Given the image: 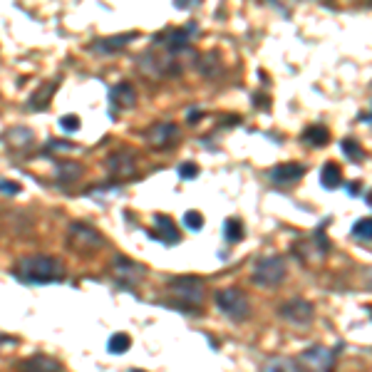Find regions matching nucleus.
Segmentation results:
<instances>
[{
	"mask_svg": "<svg viewBox=\"0 0 372 372\" xmlns=\"http://www.w3.org/2000/svg\"><path fill=\"white\" fill-rule=\"evenodd\" d=\"M281 316L286 318L288 323L305 325V323L313 320V316H316V308H313V303H308V300L295 298V300H288V303L281 305Z\"/></svg>",
	"mask_w": 372,
	"mask_h": 372,
	"instance_id": "10",
	"label": "nucleus"
},
{
	"mask_svg": "<svg viewBox=\"0 0 372 372\" xmlns=\"http://www.w3.org/2000/svg\"><path fill=\"white\" fill-rule=\"evenodd\" d=\"M367 206H370V209H372V192L367 194Z\"/></svg>",
	"mask_w": 372,
	"mask_h": 372,
	"instance_id": "31",
	"label": "nucleus"
},
{
	"mask_svg": "<svg viewBox=\"0 0 372 372\" xmlns=\"http://www.w3.org/2000/svg\"><path fill=\"white\" fill-rule=\"evenodd\" d=\"M352 236L362 241H372V219H360L352 226Z\"/></svg>",
	"mask_w": 372,
	"mask_h": 372,
	"instance_id": "23",
	"label": "nucleus"
},
{
	"mask_svg": "<svg viewBox=\"0 0 372 372\" xmlns=\"http://www.w3.org/2000/svg\"><path fill=\"white\" fill-rule=\"evenodd\" d=\"M130 345H132V338L127 333H114L112 338H109V343H107V350L112 352V355H124L127 350H130Z\"/></svg>",
	"mask_w": 372,
	"mask_h": 372,
	"instance_id": "20",
	"label": "nucleus"
},
{
	"mask_svg": "<svg viewBox=\"0 0 372 372\" xmlns=\"http://www.w3.org/2000/svg\"><path fill=\"white\" fill-rule=\"evenodd\" d=\"M137 35L134 33H124V35H112V38H102L97 40L95 45H92V50L100 52V55H114V52L124 50V45L127 42H132Z\"/></svg>",
	"mask_w": 372,
	"mask_h": 372,
	"instance_id": "14",
	"label": "nucleus"
},
{
	"mask_svg": "<svg viewBox=\"0 0 372 372\" xmlns=\"http://www.w3.org/2000/svg\"><path fill=\"white\" fill-rule=\"evenodd\" d=\"M65 243H68L70 251L77 256H95V254H100L102 246H104V236L97 231L95 226L75 221V224L68 228Z\"/></svg>",
	"mask_w": 372,
	"mask_h": 372,
	"instance_id": "2",
	"label": "nucleus"
},
{
	"mask_svg": "<svg viewBox=\"0 0 372 372\" xmlns=\"http://www.w3.org/2000/svg\"><path fill=\"white\" fill-rule=\"evenodd\" d=\"M343 154L350 162H362L365 159V152H362V147L355 139H343Z\"/></svg>",
	"mask_w": 372,
	"mask_h": 372,
	"instance_id": "22",
	"label": "nucleus"
},
{
	"mask_svg": "<svg viewBox=\"0 0 372 372\" xmlns=\"http://www.w3.org/2000/svg\"><path fill=\"white\" fill-rule=\"evenodd\" d=\"M109 102L114 109H132L137 104V90L130 82H119L109 90Z\"/></svg>",
	"mask_w": 372,
	"mask_h": 372,
	"instance_id": "11",
	"label": "nucleus"
},
{
	"mask_svg": "<svg viewBox=\"0 0 372 372\" xmlns=\"http://www.w3.org/2000/svg\"><path fill=\"white\" fill-rule=\"evenodd\" d=\"M79 174H82V169H79V164H62L60 171H57L60 181H72V179H77Z\"/></svg>",
	"mask_w": 372,
	"mask_h": 372,
	"instance_id": "24",
	"label": "nucleus"
},
{
	"mask_svg": "<svg viewBox=\"0 0 372 372\" xmlns=\"http://www.w3.org/2000/svg\"><path fill=\"white\" fill-rule=\"evenodd\" d=\"M196 119H201V112H196V109H192V112H189V122H196Z\"/></svg>",
	"mask_w": 372,
	"mask_h": 372,
	"instance_id": "29",
	"label": "nucleus"
},
{
	"mask_svg": "<svg viewBox=\"0 0 372 372\" xmlns=\"http://www.w3.org/2000/svg\"><path fill=\"white\" fill-rule=\"evenodd\" d=\"M112 273L117 276L119 283H124V286H137L141 278L147 276V268L141 263H137V261L127 258V256H117V258L112 261Z\"/></svg>",
	"mask_w": 372,
	"mask_h": 372,
	"instance_id": "7",
	"label": "nucleus"
},
{
	"mask_svg": "<svg viewBox=\"0 0 372 372\" xmlns=\"http://www.w3.org/2000/svg\"><path fill=\"white\" fill-rule=\"evenodd\" d=\"M179 176H181V179H186V181L194 179V176H199V166H196V164H192V162H184L179 166Z\"/></svg>",
	"mask_w": 372,
	"mask_h": 372,
	"instance_id": "27",
	"label": "nucleus"
},
{
	"mask_svg": "<svg viewBox=\"0 0 372 372\" xmlns=\"http://www.w3.org/2000/svg\"><path fill=\"white\" fill-rule=\"evenodd\" d=\"M286 261L281 256H263L256 261L254 265V283H258L261 288H276L278 283L286 278Z\"/></svg>",
	"mask_w": 372,
	"mask_h": 372,
	"instance_id": "5",
	"label": "nucleus"
},
{
	"mask_svg": "<svg viewBox=\"0 0 372 372\" xmlns=\"http://www.w3.org/2000/svg\"><path fill=\"white\" fill-rule=\"evenodd\" d=\"M303 174H305L303 164H278L276 169H271V179L276 181L278 186L293 184V181H298Z\"/></svg>",
	"mask_w": 372,
	"mask_h": 372,
	"instance_id": "15",
	"label": "nucleus"
},
{
	"mask_svg": "<svg viewBox=\"0 0 372 372\" xmlns=\"http://www.w3.org/2000/svg\"><path fill=\"white\" fill-rule=\"evenodd\" d=\"M300 365H305L313 372H330L335 365V355L333 350L323 348V345H313L300 355Z\"/></svg>",
	"mask_w": 372,
	"mask_h": 372,
	"instance_id": "8",
	"label": "nucleus"
},
{
	"mask_svg": "<svg viewBox=\"0 0 372 372\" xmlns=\"http://www.w3.org/2000/svg\"><path fill=\"white\" fill-rule=\"evenodd\" d=\"M169 293L171 300H174V308L194 313L203 303V283L194 276L174 278V281H169Z\"/></svg>",
	"mask_w": 372,
	"mask_h": 372,
	"instance_id": "3",
	"label": "nucleus"
},
{
	"mask_svg": "<svg viewBox=\"0 0 372 372\" xmlns=\"http://www.w3.org/2000/svg\"><path fill=\"white\" fill-rule=\"evenodd\" d=\"M154 226H157V228H154V233L152 236L157 238V241H162V243H176L179 241V228H176V224L174 221L169 219V216H154Z\"/></svg>",
	"mask_w": 372,
	"mask_h": 372,
	"instance_id": "13",
	"label": "nucleus"
},
{
	"mask_svg": "<svg viewBox=\"0 0 372 372\" xmlns=\"http://www.w3.org/2000/svg\"><path fill=\"white\" fill-rule=\"evenodd\" d=\"M107 171L112 174L114 181L134 179V176H137V157H134V152L119 149V152L109 154V159H107Z\"/></svg>",
	"mask_w": 372,
	"mask_h": 372,
	"instance_id": "6",
	"label": "nucleus"
},
{
	"mask_svg": "<svg viewBox=\"0 0 372 372\" xmlns=\"http://www.w3.org/2000/svg\"><path fill=\"white\" fill-rule=\"evenodd\" d=\"M0 194H8V196H15V194H20V184H17V181L0 179Z\"/></svg>",
	"mask_w": 372,
	"mask_h": 372,
	"instance_id": "28",
	"label": "nucleus"
},
{
	"mask_svg": "<svg viewBox=\"0 0 372 372\" xmlns=\"http://www.w3.org/2000/svg\"><path fill=\"white\" fill-rule=\"evenodd\" d=\"M15 278L28 283V286H45V283H57L65 278V265L60 258L47 254L25 256L15 263Z\"/></svg>",
	"mask_w": 372,
	"mask_h": 372,
	"instance_id": "1",
	"label": "nucleus"
},
{
	"mask_svg": "<svg viewBox=\"0 0 372 372\" xmlns=\"http://www.w3.org/2000/svg\"><path fill=\"white\" fill-rule=\"evenodd\" d=\"M303 139L308 141L310 147H325L327 141H330V132L323 124H313V127H308L303 132Z\"/></svg>",
	"mask_w": 372,
	"mask_h": 372,
	"instance_id": "18",
	"label": "nucleus"
},
{
	"mask_svg": "<svg viewBox=\"0 0 372 372\" xmlns=\"http://www.w3.org/2000/svg\"><path fill=\"white\" fill-rule=\"evenodd\" d=\"M370 6H372V0H370Z\"/></svg>",
	"mask_w": 372,
	"mask_h": 372,
	"instance_id": "33",
	"label": "nucleus"
},
{
	"mask_svg": "<svg viewBox=\"0 0 372 372\" xmlns=\"http://www.w3.org/2000/svg\"><path fill=\"white\" fill-rule=\"evenodd\" d=\"M147 144L152 149H171V144L179 137V127L174 122H164V124H154L147 130Z\"/></svg>",
	"mask_w": 372,
	"mask_h": 372,
	"instance_id": "9",
	"label": "nucleus"
},
{
	"mask_svg": "<svg viewBox=\"0 0 372 372\" xmlns=\"http://www.w3.org/2000/svg\"><path fill=\"white\" fill-rule=\"evenodd\" d=\"M320 184L325 189H338L343 184V169H340L335 162H327L325 166L320 169Z\"/></svg>",
	"mask_w": 372,
	"mask_h": 372,
	"instance_id": "17",
	"label": "nucleus"
},
{
	"mask_svg": "<svg viewBox=\"0 0 372 372\" xmlns=\"http://www.w3.org/2000/svg\"><path fill=\"white\" fill-rule=\"evenodd\" d=\"M261 372H300V365L293 357L278 355V357H271V360H265Z\"/></svg>",
	"mask_w": 372,
	"mask_h": 372,
	"instance_id": "16",
	"label": "nucleus"
},
{
	"mask_svg": "<svg viewBox=\"0 0 372 372\" xmlns=\"http://www.w3.org/2000/svg\"><path fill=\"white\" fill-rule=\"evenodd\" d=\"M224 238L228 243H236V241H241L243 238V224L238 219H228L224 224Z\"/></svg>",
	"mask_w": 372,
	"mask_h": 372,
	"instance_id": "21",
	"label": "nucleus"
},
{
	"mask_svg": "<svg viewBox=\"0 0 372 372\" xmlns=\"http://www.w3.org/2000/svg\"><path fill=\"white\" fill-rule=\"evenodd\" d=\"M132 372H144V370H132Z\"/></svg>",
	"mask_w": 372,
	"mask_h": 372,
	"instance_id": "32",
	"label": "nucleus"
},
{
	"mask_svg": "<svg viewBox=\"0 0 372 372\" xmlns=\"http://www.w3.org/2000/svg\"><path fill=\"white\" fill-rule=\"evenodd\" d=\"M52 92H55V82H50V85H45L42 90L35 92V95L28 100V107L30 109H47V104H50V100H52Z\"/></svg>",
	"mask_w": 372,
	"mask_h": 372,
	"instance_id": "19",
	"label": "nucleus"
},
{
	"mask_svg": "<svg viewBox=\"0 0 372 372\" xmlns=\"http://www.w3.org/2000/svg\"><path fill=\"white\" fill-rule=\"evenodd\" d=\"M216 308L224 313L226 318H231V320L241 323L251 316V300L243 290L238 288H224L216 293Z\"/></svg>",
	"mask_w": 372,
	"mask_h": 372,
	"instance_id": "4",
	"label": "nucleus"
},
{
	"mask_svg": "<svg viewBox=\"0 0 372 372\" xmlns=\"http://www.w3.org/2000/svg\"><path fill=\"white\" fill-rule=\"evenodd\" d=\"M20 372H62V365L50 355H33L28 360L17 362Z\"/></svg>",
	"mask_w": 372,
	"mask_h": 372,
	"instance_id": "12",
	"label": "nucleus"
},
{
	"mask_svg": "<svg viewBox=\"0 0 372 372\" xmlns=\"http://www.w3.org/2000/svg\"><path fill=\"white\" fill-rule=\"evenodd\" d=\"M79 117L77 114H65V117H60V127L65 132H68V134H72V132H77L79 130Z\"/></svg>",
	"mask_w": 372,
	"mask_h": 372,
	"instance_id": "26",
	"label": "nucleus"
},
{
	"mask_svg": "<svg viewBox=\"0 0 372 372\" xmlns=\"http://www.w3.org/2000/svg\"><path fill=\"white\" fill-rule=\"evenodd\" d=\"M350 194L355 196V194H360V184H350Z\"/></svg>",
	"mask_w": 372,
	"mask_h": 372,
	"instance_id": "30",
	"label": "nucleus"
},
{
	"mask_svg": "<svg viewBox=\"0 0 372 372\" xmlns=\"http://www.w3.org/2000/svg\"><path fill=\"white\" fill-rule=\"evenodd\" d=\"M184 226L186 228H192V231H199L203 226V216L199 211H186L184 214Z\"/></svg>",
	"mask_w": 372,
	"mask_h": 372,
	"instance_id": "25",
	"label": "nucleus"
}]
</instances>
